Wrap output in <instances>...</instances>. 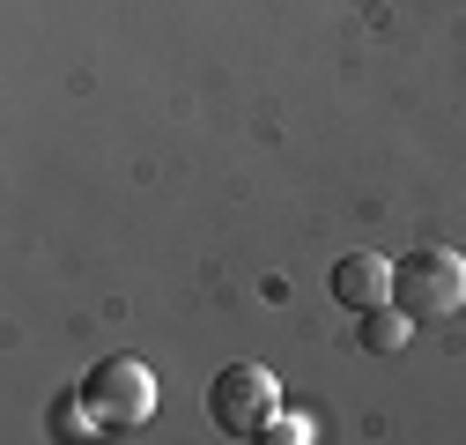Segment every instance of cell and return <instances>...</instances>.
Here are the masks:
<instances>
[{"label": "cell", "mask_w": 466, "mask_h": 445, "mask_svg": "<svg viewBox=\"0 0 466 445\" xmlns=\"http://www.w3.org/2000/svg\"><path fill=\"white\" fill-rule=\"evenodd\" d=\"M82 394H89L96 423L119 438V430H141V423L156 416V371H148L141 357H104V364L82 378Z\"/></svg>", "instance_id": "obj_2"}, {"label": "cell", "mask_w": 466, "mask_h": 445, "mask_svg": "<svg viewBox=\"0 0 466 445\" xmlns=\"http://www.w3.org/2000/svg\"><path fill=\"white\" fill-rule=\"evenodd\" d=\"M407 334H415V319H407L400 305H370V312H363V349H370V357H400Z\"/></svg>", "instance_id": "obj_5"}, {"label": "cell", "mask_w": 466, "mask_h": 445, "mask_svg": "<svg viewBox=\"0 0 466 445\" xmlns=\"http://www.w3.org/2000/svg\"><path fill=\"white\" fill-rule=\"evenodd\" d=\"M333 297L348 312H370V305H392V260L385 253H348L333 267Z\"/></svg>", "instance_id": "obj_4"}, {"label": "cell", "mask_w": 466, "mask_h": 445, "mask_svg": "<svg viewBox=\"0 0 466 445\" xmlns=\"http://www.w3.org/2000/svg\"><path fill=\"white\" fill-rule=\"evenodd\" d=\"M392 305L407 319H451L466 312V260L451 245H422L392 267Z\"/></svg>", "instance_id": "obj_1"}, {"label": "cell", "mask_w": 466, "mask_h": 445, "mask_svg": "<svg viewBox=\"0 0 466 445\" xmlns=\"http://www.w3.org/2000/svg\"><path fill=\"white\" fill-rule=\"evenodd\" d=\"M281 409V386H274V371H259V364H222L215 371V386H208V416H215V430H229V438H259V423Z\"/></svg>", "instance_id": "obj_3"}, {"label": "cell", "mask_w": 466, "mask_h": 445, "mask_svg": "<svg viewBox=\"0 0 466 445\" xmlns=\"http://www.w3.org/2000/svg\"><path fill=\"white\" fill-rule=\"evenodd\" d=\"M319 430H311V416H289V409H274L267 423H259V445H311Z\"/></svg>", "instance_id": "obj_6"}]
</instances>
